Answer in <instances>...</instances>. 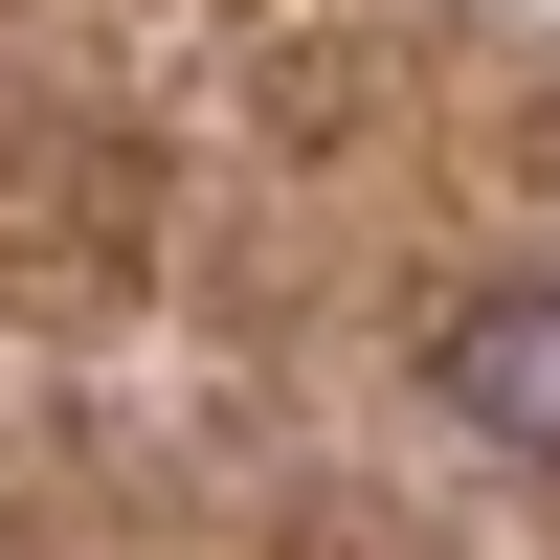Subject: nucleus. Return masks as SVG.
<instances>
[{
	"mask_svg": "<svg viewBox=\"0 0 560 560\" xmlns=\"http://www.w3.org/2000/svg\"><path fill=\"white\" fill-rule=\"evenodd\" d=\"M427 382L471 404L493 448H538V471H560V292H471V314H427Z\"/></svg>",
	"mask_w": 560,
	"mask_h": 560,
	"instance_id": "f257e3e1",
	"label": "nucleus"
}]
</instances>
